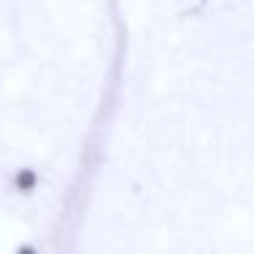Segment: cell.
<instances>
[{"label":"cell","instance_id":"1","mask_svg":"<svg viewBox=\"0 0 254 254\" xmlns=\"http://www.w3.org/2000/svg\"><path fill=\"white\" fill-rule=\"evenodd\" d=\"M16 254H35V252L30 249V246H25V249H19V252H16Z\"/></svg>","mask_w":254,"mask_h":254}]
</instances>
